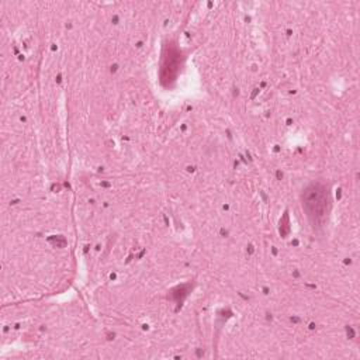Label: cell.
<instances>
[{"label": "cell", "mask_w": 360, "mask_h": 360, "mask_svg": "<svg viewBox=\"0 0 360 360\" xmlns=\"http://www.w3.org/2000/svg\"><path fill=\"white\" fill-rule=\"evenodd\" d=\"M328 194L321 186H311L307 188L304 197V208L308 219L315 225L321 224L328 212Z\"/></svg>", "instance_id": "1"}]
</instances>
